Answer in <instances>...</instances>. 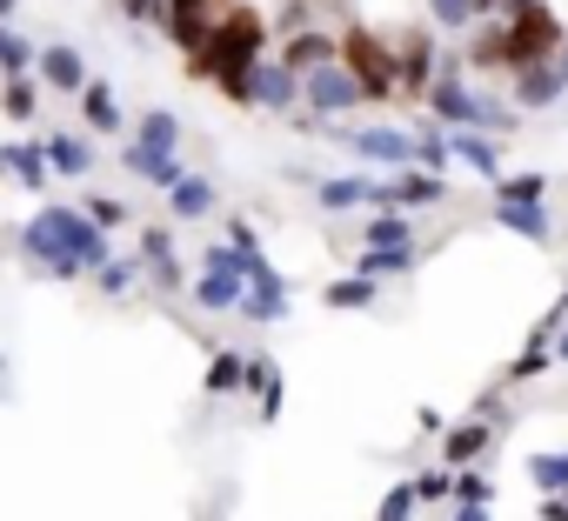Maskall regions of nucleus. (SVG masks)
<instances>
[{
	"label": "nucleus",
	"instance_id": "obj_1",
	"mask_svg": "<svg viewBox=\"0 0 568 521\" xmlns=\"http://www.w3.org/2000/svg\"><path fill=\"white\" fill-rule=\"evenodd\" d=\"M21 254H28V268H41L48 282H81V275H94L101 260L114 254V241H108V227H94L81 207L48 201V207L28 214V227H21Z\"/></svg>",
	"mask_w": 568,
	"mask_h": 521
},
{
	"label": "nucleus",
	"instance_id": "obj_2",
	"mask_svg": "<svg viewBox=\"0 0 568 521\" xmlns=\"http://www.w3.org/2000/svg\"><path fill=\"white\" fill-rule=\"evenodd\" d=\"M267 41H274V21L254 8V0H234V8L214 21V34L187 54V74L207 81V88H221V101L247 108V68L267 54Z\"/></svg>",
	"mask_w": 568,
	"mask_h": 521
},
{
	"label": "nucleus",
	"instance_id": "obj_3",
	"mask_svg": "<svg viewBox=\"0 0 568 521\" xmlns=\"http://www.w3.org/2000/svg\"><path fill=\"white\" fill-rule=\"evenodd\" d=\"M121 167L134 181H148V187H174L187 174L181 167V114L174 108H148L141 127H134V141L121 147Z\"/></svg>",
	"mask_w": 568,
	"mask_h": 521
},
{
	"label": "nucleus",
	"instance_id": "obj_4",
	"mask_svg": "<svg viewBox=\"0 0 568 521\" xmlns=\"http://www.w3.org/2000/svg\"><path fill=\"white\" fill-rule=\"evenodd\" d=\"M342 68L362 81L368 108H402V74H395V41H382L362 21H342Z\"/></svg>",
	"mask_w": 568,
	"mask_h": 521
},
{
	"label": "nucleus",
	"instance_id": "obj_5",
	"mask_svg": "<svg viewBox=\"0 0 568 521\" xmlns=\"http://www.w3.org/2000/svg\"><path fill=\"white\" fill-rule=\"evenodd\" d=\"M561 41H568V28H561V14L548 8V0H528V8L501 14V68L508 74L515 68H535V61H555Z\"/></svg>",
	"mask_w": 568,
	"mask_h": 521
},
{
	"label": "nucleus",
	"instance_id": "obj_6",
	"mask_svg": "<svg viewBox=\"0 0 568 521\" xmlns=\"http://www.w3.org/2000/svg\"><path fill=\"white\" fill-rule=\"evenodd\" d=\"M241 254H234V241H207L201 247V275L187 282V295H194V315H241Z\"/></svg>",
	"mask_w": 568,
	"mask_h": 521
},
{
	"label": "nucleus",
	"instance_id": "obj_7",
	"mask_svg": "<svg viewBox=\"0 0 568 521\" xmlns=\"http://www.w3.org/2000/svg\"><path fill=\"white\" fill-rule=\"evenodd\" d=\"M435 68H442V28H435V21L395 28V74H402V108H422V94H428Z\"/></svg>",
	"mask_w": 568,
	"mask_h": 521
},
{
	"label": "nucleus",
	"instance_id": "obj_8",
	"mask_svg": "<svg viewBox=\"0 0 568 521\" xmlns=\"http://www.w3.org/2000/svg\"><path fill=\"white\" fill-rule=\"evenodd\" d=\"M328 134H335V147H348L362 167H408V161H415V127H388V121H348V127H335V121H328Z\"/></svg>",
	"mask_w": 568,
	"mask_h": 521
},
{
	"label": "nucleus",
	"instance_id": "obj_9",
	"mask_svg": "<svg viewBox=\"0 0 568 521\" xmlns=\"http://www.w3.org/2000/svg\"><path fill=\"white\" fill-rule=\"evenodd\" d=\"M302 108L322 114V121H355L368 101H362V81H355V74L342 68V54H335V61H322V68L302 74Z\"/></svg>",
	"mask_w": 568,
	"mask_h": 521
},
{
	"label": "nucleus",
	"instance_id": "obj_10",
	"mask_svg": "<svg viewBox=\"0 0 568 521\" xmlns=\"http://www.w3.org/2000/svg\"><path fill=\"white\" fill-rule=\"evenodd\" d=\"M448 201V174L435 167H388V181H375V207H402V214H428Z\"/></svg>",
	"mask_w": 568,
	"mask_h": 521
},
{
	"label": "nucleus",
	"instance_id": "obj_11",
	"mask_svg": "<svg viewBox=\"0 0 568 521\" xmlns=\"http://www.w3.org/2000/svg\"><path fill=\"white\" fill-rule=\"evenodd\" d=\"M234 8V0H161V34L181 48V61L214 34V21Z\"/></svg>",
	"mask_w": 568,
	"mask_h": 521
},
{
	"label": "nucleus",
	"instance_id": "obj_12",
	"mask_svg": "<svg viewBox=\"0 0 568 521\" xmlns=\"http://www.w3.org/2000/svg\"><path fill=\"white\" fill-rule=\"evenodd\" d=\"M247 108H274V114H295L302 108V74L281 61V54H261L247 68Z\"/></svg>",
	"mask_w": 568,
	"mask_h": 521
},
{
	"label": "nucleus",
	"instance_id": "obj_13",
	"mask_svg": "<svg viewBox=\"0 0 568 521\" xmlns=\"http://www.w3.org/2000/svg\"><path fill=\"white\" fill-rule=\"evenodd\" d=\"M134 254H141V275H148L154 288H168V295H187V268H181V247H174V227H168V221H148Z\"/></svg>",
	"mask_w": 568,
	"mask_h": 521
},
{
	"label": "nucleus",
	"instance_id": "obj_14",
	"mask_svg": "<svg viewBox=\"0 0 568 521\" xmlns=\"http://www.w3.org/2000/svg\"><path fill=\"white\" fill-rule=\"evenodd\" d=\"M34 81L54 88V94H68V101H81V88H88V61H81V48H68V41H41V54H34Z\"/></svg>",
	"mask_w": 568,
	"mask_h": 521
},
{
	"label": "nucleus",
	"instance_id": "obj_15",
	"mask_svg": "<svg viewBox=\"0 0 568 521\" xmlns=\"http://www.w3.org/2000/svg\"><path fill=\"white\" fill-rule=\"evenodd\" d=\"M561 88H568V81H561V68H555V61H535V68H515V74H508V101H515L521 114L555 108V101H561Z\"/></svg>",
	"mask_w": 568,
	"mask_h": 521
},
{
	"label": "nucleus",
	"instance_id": "obj_16",
	"mask_svg": "<svg viewBox=\"0 0 568 521\" xmlns=\"http://www.w3.org/2000/svg\"><path fill=\"white\" fill-rule=\"evenodd\" d=\"M488 448H495V421H488V415H468V421L442 428V461H448V468H475Z\"/></svg>",
	"mask_w": 568,
	"mask_h": 521
},
{
	"label": "nucleus",
	"instance_id": "obj_17",
	"mask_svg": "<svg viewBox=\"0 0 568 521\" xmlns=\"http://www.w3.org/2000/svg\"><path fill=\"white\" fill-rule=\"evenodd\" d=\"M448 154H455L468 174L501 181V141H495V134H481V127H448Z\"/></svg>",
	"mask_w": 568,
	"mask_h": 521
},
{
	"label": "nucleus",
	"instance_id": "obj_18",
	"mask_svg": "<svg viewBox=\"0 0 568 521\" xmlns=\"http://www.w3.org/2000/svg\"><path fill=\"white\" fill-rule=\"evenodd\" d=\"M281 61H288L295 74H308V68H322V61H335L342 54V34H328V28H295V34H281V48H274Z\"/></svg>",
	"mask_w": 568,
	"mask_h": 521
},
{
	"label": "nucleus",
	"instance_id": "obj_19",
	"mask_svg": "<svg viewBox=\"0 0 568 521\" xmlns=\"http://www.w3.org/2000/svg\"><path fill=\"white\" fill-rule=\"evenodd\" d=\"M315 207L322 214H355V207H375V174H328L315 187Z\"/></svg>",
	"mask_w": 568,
	"mask_h": 521
},
{
	"label": "nucleus",
	"instance_id": "obj_20",
	"mask_svg": "<svg viewBox=\"0 0 568 521\" xmlns=\"http://www.w3.org/2000/svg\"><path fill=\"white\" fill-rule=\"evenodd\" d=\"M355 234H362V247H422L415 241V214H402V207H368Z\"/></svg>",
	"mask_w": 568,
	"mask_h": 521
},
{
	"label": "nucleus",
	"instance_id": "obj_21",
	"mask_svg": "<svg viewBox=\"0 0 568 521\" xmlns=\"http://www.w3.org/2000/svg\"><path fill=\"white\" fill-rule=\"evenodd\" d=\"M0 167H8L28 194H48V181H54V167H48V147H41V141H8V147H0Z\"/></svg>",
	"mask_w": 568,
	"mask_h": 521
},
{
	"label": "nucleus",
	"instance_id": "obj_22",
	"mask_svg": "<svg viewBox=\"0 0 568 521\" xmlns=\"http://www.w3.org/2000/svg\"><path fill=\"white\" fill-rule=\"evenodd\" d=\"M214 207H221V194H214L207 174H181V181L168 187V221H207Z\"/></svg>",
	"mask_w": 568,
	"mask_h": 521
},
{
	"label": "nucleus",
	"instance_id": "obj_23",
	"mask_svg": "<svg viewBox=\"0 0 568 521\" xmlns=\"http://www.w3.org/2000/svg\"><path fill=\"white\" fill-rule=\"evenodd\" d=\"M41 147H48V167H54L61 181H88V174H94V141H88V134H48Z\"/></svg>",
	"mask_w": 568,
	"mask_h": 521
},
{
	"label": "nucleus",
	"instance_id": "obj_24",
	"mask_svg": "<svg viewBox=\"0 0 568 521\" xmlns=\"http://www.w3.org/2000/svg\"><path fill=\"white\" fill-rule=\"evenodd\" d=\"M495 221H501L508 234L535 241V247H548V241H555V221H548V207H541V201H495Z\"/></svg>",
	"mask_w": 568,
	"mask_h": 521
},
{
	"label": "nucleus",
	"instance_id": "obj_25",
	"mask_svg": "<svg viewBox=\"0 0 568 521\" xmlns=\"http://www.w3.org/2000/svg\"><path fill=\"white\" fill-rule=\"evenodd\" d=\"M81 121H88V134H121V101H114L108 81H88L81 88Z\"/></svg>",
	"mask_w": 568,
	"mask_h": 521
},
{
	"label": "nucleus",
	"instance_id": "obj_26",
	"mask_svg": "<svg viewBox=\"0 0 568 521\" xmlns=\"http://www.w3.org/2000/svg\"><path fill=\"white\" fill-rule=\"evenodd\" d=\"M247 348H214V368H207V395H247Z\"/></svg>",
	"mask_w": 568,
	"mask_h": 521
},
{
	"label": "nucleus",
	"instance_id": "obj_27",
	"mask_svg": "<svg viewBox=\"0 0 568 521\" xmlns=\"http://www.w3.org/2000/svg\"><path fill=\"white\" fill-rule=\"evenodd\" d=\"M0 114L21 121V127H34V114H41V81H34V74H8V81H0Z\"/></svg>",
	"mask_w": 568,
	"mask_h": 521
},
{
	"label": "nucleus",
	"instance_id": "obj_28",
	"mask_svg": "<svg viewBox=\"0 0 568 521\" xmlns=\"http://www.w3.org/2000/svg\"><path fill=\"white\" fill-rule=\"evenodd\" d=\"M134 282H141V254H108L101 268H94V288H101V295H114V302H121Z\"/></svg>",
	"mask_w": 568,
	"mask_h": 521
},
{
	"label": "nucleus",
	"instance_id": "obj_29",
	"mask_svg": "<svg viewBox=\"0 0 568 521\" xmlns=\"http://www.w3.org/2000/svg\"><path fill=\"white\" fill-rule=\"evenodd\" d=\"M322 302H328V308H375V302H382V288H375V275H362V268H355V275L328 282V295H322Z\"/></svg>",
	"mask_w": 568,
	"mask_h": 521
},
{
	"label": "nucleus",
	"instance_id": "obj_30",
	"mask_svg": "<svg viewBox=\"0 0 568 521\" xmlns=\"http://www.w3.org/2000/svg\"><path fill=\"white\" fill-rule=\"evenodd\" d=\"M355 268L375 275V282L382 275H408L415 268V247H355Z\"/></svg>",
	"mask_w": 568,
	"mask_h": 521
},
{
	"label": "nucleus",
	"instance_id": "obj_31",
	"mask_svg": "<svg viewBox=\"0 0 568 521\" xmlns=\"http://www.w3.org/2000/svg\"><path fill=\"white\" fill-rule=\"evenodd\" d=\"M34 41L28 34H14V21H0V74H34Z\"/></svg>",
	"mask_w": 568,
	"mask_h": 521
},
{
	"label": "nucleus",
	"instance_id": "obj_32",
	"mask_svg": "<svg viewBox=\"0 0 568 521\" xmlns=\"http://www.w3.org/2000/svg\"><path fill=\"white\" fill-rule=\"evenodd\" d=\"M428 21H435L442 34H468V28L481 21V8H475V0H428Z\"/></svg>",
	"mask_w": 568,
	"mask_h": 521
},
{
	"label": "nucleus",
	"instance_id": "obj_33",
	"mask_svg": "<svg viewBox=\"0 0 568 521\" xmlns=\"http://www.w3.org/2000/svg\"><path fill=\"white\" fill-rule=\"evenodd\" d=\"M81 214H88L94 227H108V234L134 221V207H128V201H114V194H81Z\"/></svg>",
	"mask_w": 568,
	"mask_h": 521
},
{
	"label": "nucleus",
	"instance_id": "obj_34",
	"mask_svg": "<svg viewBox=\"0 0 568 521\" xmlns=\"http://www.w3.org/2000/svg\"><path fill=\"white\" fill-rule=\"evenodd\" d=\"M495 194H501V201H548V174H541V167H528V174H501Z\"/></svg>",
	"mask_w": 568,
	"mask_h": 521
},
{
	"label": "nucleus",
	"instance_id": "obj_35",
	"mask_svg": "<svg viewBox=\"0 0 568 521\" xmlns=\"http://www.w3.org/2000/svg\"><path fill=\"white\" fill-rule=\"evenodd\" d=\"M422 514V494H415V481H395L388 494H382V514L375 521H415Z\"/></svg>",
	"mask_w": 568,
	"mask_h": 521
},
{
	"label": "nucleus",
	"instance_id": "obj_36",
	"mask_svg": "<svg viewBox=\"0 0 568 521\" xmlns=\"http://www.w3.org/2000/svg\"><path fill=\"white\" fill-rule=\"evenodd\" d=\"M254 401H261V408H254L261 421H281V368H274V361L261 368V388H254Z\"/></svg>",
	"mask_w": 568,
	"mask_h": 521
},
{
	"label": "nucleus",
	"instance_id": "obj_37",
	"mask_svg": "<svg viewBox=\"0 0 568 521\" xmlns=\"http://www.w3.org/2000/svg\"><path fill=\"white\" fill-rule=\"evenodd\" d=\"M415 494H422V501H448V494H455V468H448V461H442V468H422V474H415Z\"/></svg>",
	"mask_w": 568,
	"mask_h": 521
},
{
	"label": "nucleus",
	"instance_id": "obj_38",
	"mask_svg": "<svg viewBox=\"0 0 568 521\" xmlns=\"http://www.w3.org/2000/svg\"><path fill=\"white\" fill-rule=\"evenodd\" d=\"M448 501H495V481L481 468H455V494Z\"/></svg>",
	"mask_w": 568,
	"mask_h": 521
},
{
	"label": "nucleus",
	"instance_id": "obj_39",
	"mask_svg": "<svg viewBox=\"0 0 568 521\" xmlns=\"http://www.w3.org/2000/svg\"><path fill=\"white\" fill-rule=\"evenodd\" d=\"M561 468H568V454H535L528 461V474H535V488L548 494V488H561Z\"/></svg>",
	"mask_w": 568,
	"mask_h": 521
},
{
	"label": "nucleus",
	"instance_id": "obj_40",
	"mask_svg": "<svg viewBox=\"0 0 568 521\" xmlns=\"http://www.w3.org/2000/svg\"><path fill=\"white\" fill-rule=\"evenodd\" d=\"M541 521H568V488H548L541 494Z\"/></svg>",
	"mask_w": 568,
	"mask_h": 521
},
{
	"label": "nucleus",
	"instance_id": "obj_41",
	"mask_svg": "<svg viewBox=\"0 0 568 521\" xmlns=\"http://www.w3.org/2000/svg\"><path fill=\"white\" fill-rule=\"evenodd\" d=\"M448 521H495V514H488V501H455Z\"/></svg>",
	"mask_w": 568,
	"mask_h": 521
},
{
	"label": "nucleus",
	"instance_id": "obj_42",
	"mask_svg": "<svg viewBox=\"0 0 568 521\" xmlns=\"http://www.w3.org/2000/svg\"><path fill=\"white\" fill-rule=\"evenodd\" d=\"M555 368H568V321L555 328Z\"/></svg>",
	"mask_w": 568,
	"mask_h": 521
},
{
	"label": "nucleus",
	"instance_id": "obj_43",
	"mask_svg": "<svg viewBox=\"0 0 568 521\" xmlns=\"http://www.w3.org/2000/svg\"><path fill=\"white\" fill-rule=\"evenodd\" d=\"M315 8H322V14H342V21H348V8H355V0H315Z\"/></svg>",
	"mask_w": 568,
	"mask_h": 521
},
{
	"label": "nucleus",
	"instance_id": "obj_44",
	"mask_svg": "<svg viewBox=\"0 0 568 521\" xmlns=\"http://www.w3.org/2000/svg\"><path fill=\"white\" fill-rule=\"evenodd\" d=\"M14 8H21V0H0V21H14Z\"/></svg>",
	"mask_w": 568,
	"mask_h": 521
},
{
	"label": "nucleus",
	"instance_id": "obj_45",
	"mask_svg": "<svg viewBox=\"0 0 568 521\" xmlns=\"http://www.w3.org/2000/svg\"><path fill=\"white\" fill-rule=\"evenodd\" d=\"M555 68H561V81H568V41H561V54H555Z\"/></svg>",
	"mask_w": 568,
	"mask_h": 521
},
{
	"label": "nucleus",
	"instance_id": "obj_46",
	"mask_svg": "<svg viewBox=\"0 0 568 521\" xmlns=\"http://www.w3.org/2000/svg\"><path fill=\"white\" fill-rule=\"evenodd\" d=\"M475 8H481V14H495V0H475Z\"/></svg>",
	"mask_w": 568,
	"mask_h": 521
},
{
	"label": "nucleus",
	"instance_id": "obj_47",
	"mask_svg": "<svg viewBox=\"0 0 568 521\" xmlns=\"http://www.w3.org/2000/svg\"><path fill=\"white\" fill-rule=\"evenodd\" d=\"M0 375H8V355H0Z\"/></svg>",
	"mask_w": 568,
	"mask_h": 521
},
{
	"label": "nucleus",
	"instance_id": "obj_48",
	"mask_svg": "<svg viewBox=\"0 0 568 521\" xmlns=\"http://www.w3.org/2000/svg\"><path fill=\"white\" fill-rule=\"evenodd\" d=\"M561 488H568V468H561Z\"/></svg>",
	"mask_w": 568,
	"mask_h": 521
},
{
	"label": "nucleus",
	"instance_id": "obj_49",
	"mask_svg": "<svg viewBox=\"0 0 568 521\" xmlns=\"http://www.w3.org/2000/svg\"><path fill=\"white\" fill-rule=\"evenodd\" d=\"M561 308H568V295H561Z\"/></svg>",
	"mask_w": 568,
	"mask_h": 521
}]
</instances>
